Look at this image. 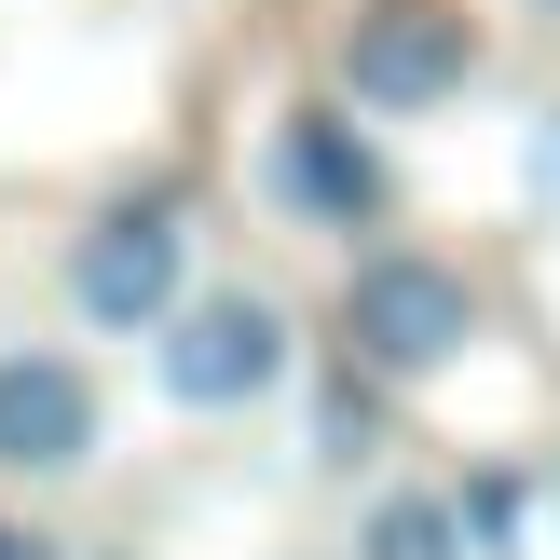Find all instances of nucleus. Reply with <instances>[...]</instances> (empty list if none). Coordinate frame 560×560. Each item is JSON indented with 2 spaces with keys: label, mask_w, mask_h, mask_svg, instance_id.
Segmentation results:
<instances>
[{
  "label": "nucleus",
  "mask_w": 560,
  "mask_h": 560,
  "mask_svg": "<svg viewBox=\"0 0 560 560\" xmlns=\"http://www.w3.org/2000/svg\"><path fill=\"white\" fill-rule=\"evenodd\" d=\"M164 397L178 410H246V397H273L288 383V315H273L260 288H219V301H164Z\"/></svg>",
  "instance_id": "7ed1b4c3"
},
{
  "label": "nucleus",
  "mask_w": 560,
  "mask_h": 560,
  "mask_svg": "<svg viewBox=\"0 0 560 560\" xmlns=\"http://www.w3.org/2000/svg\"><path fill=\"white\" fill-rule=\"evenodd\" d=\"M534 178H547V191H560V124H547V137H534Z\"/></svg>",
  "instance_id": "9d476101"
},
{
  "label": "nucleus",
  "mask_w": 560,
  "mask_h": 560,
  "mask_svg": "<svg viewBox=\"0 0 560 560\" xmlns=\"http://www.w3.org/2000/svg\"><path fill=\"white\" fill-rule=\"evenodd\" d=\"M355 452H370V383H328V410H315V465H355Z\"/></svg>",
  "instance_id": "1a4fd4ad"
},
{
  "label": "nucleus",
  "mask_w": 560,
  "mask_h": 560,
  "mask_svg": "<svg viewBox=\"0 0 560 560\" xmlns=\"http://www.w3.org/2000/svg\"><path fill=\"white\" fill-rule=\"evenodd\" d=\"M273 191H288L315 233H370L383 219V151L342 109H288V124H273Z\"/></svg>",
  "instance_id": "423d86ee"
},
{
  "label": "nucleus",
  "mask_w": 560,
  "mask_h": 560,
  "mask_svg": "<svg viewBox=\"0 0 560 560\" xmlns=\"http://www.w3.org/2000/svg\"><path fill=\"white\" fill-rule=\"evenodd\" d=\"M0 560H55V547H27V534H0Z\"/></svg>",
  "instance_id": "9b49d317"
},
{
  "label": "nucleus",
  "mask_w": 560,
  "mask_h": 560,
  "mask_svg": "<svg viewBox=\"0 0 560 560\" xmlns=\"http://www.w3.org/2000/svg\"><path fill=\"white\" fill-rule=\"evenodd\" d=\"M178 273H191V233H178L164 206H109L96 233L69 246V301H82L96 328H151L164 301H178Z\"/></svg>",
  "instance_id": "20e7f679"
},
{
  "label": "nucleus",
  "mask_w": 560,
  "mask_h": 560,
  "mask_svg": "<svg viewBox=\"0 0 560 560\" xmlns=\"http://www.w3.org/2000/svg\"><path fill=\"white\" fill-rule=\"evenodd\" d=\"M355 560H465V534H452V506H438V492H397V506L355 534Z\"/></svg>",
  "instance_id": "0eeeda50"
},
{
  "label": "nucleus",
  "mask_w": 560,
  "mask_h": 560,
  "mask_svg": "<svg viewBox=\"0 0 560 560\" xmlns=\"http://www.w3.org/2000/svg\"><path fill=\"white\" fill-rule=\"evenodd\" d=\"M96 465V383L69 355H0V479H69Z\"/></svg>",
  "instance_id": "39448f33"
},
{
  "label": "nucleus",
  "mask_w": 560,
  "mask_h": 560,
  "mask_svg": "<svg viewBox=\"0 0 560 560\" xmlns=\"http://www.w3.org/2000/svg\"><path fill=\"white\" fill-rule=\"evenodd\" d=\"M342 82H355V109H438V96H465V82H479V14H465V0H355Z\"/></svg>",
  "instance_id": "f03ea898"
},
{
  "label": "nucleus",
  "mask_w": 560,
  "mask_h": 560,
  "mask_svg": "<svg viewBox=\"0 0 560 560\" xmlns=\"http://www.w3.org/2000/svg\"><path fill=\"white\" fill-rule=\"evenodd\" d=\"M452 534H465V547H492V560L520 547V479H506V465H479V479L452 492Z\"/></svg>",
  "instance_id": "6e6552de"
},
{
  "label": "nucleus",
  "mask_w": 560,
  "mask_h": 560,
  "mask_svg": "<svg viewBox=\"0 0 560 560\" xmlns=\"http://www.w3.org/2000/svg\"><path fill=\"white\" fill-rule=\"evenodd\" d=\"M465 342H479V288H465L452 260L383 246V260L342 273V355H355L370 383H424V370H452Z\"/></svg>",
  "instance_id": "f257e3e1"
}]
</instances>
